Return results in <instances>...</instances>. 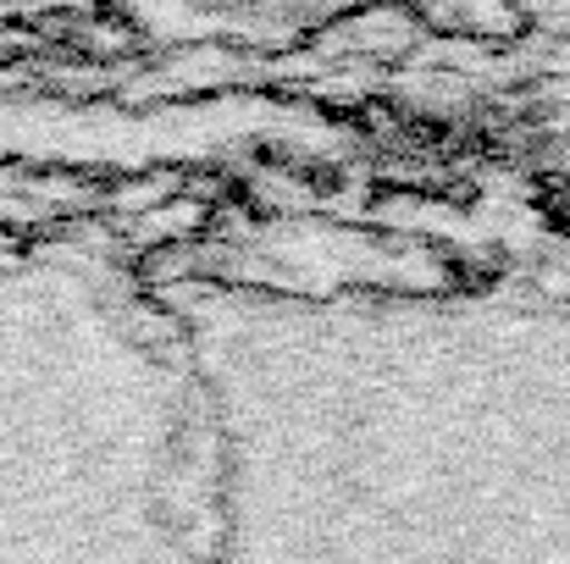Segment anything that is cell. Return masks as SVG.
<instances>
[{"mask_svg":"<svg viewBox=\"0 0 570 564\" xmlns=\"http://www.w3.org/2000/svg\"><path fill=\"white\" fill-rule=\"evenodd\" d=\"M0 564H216L184 333L83 260L0 238Z\"/></svg>","mask_w":570,"mask_h":564,"instance_id":"cell-1","label":"cell"}]
</instances>
